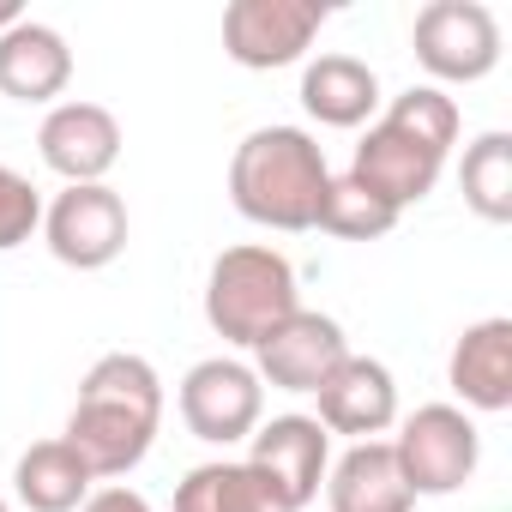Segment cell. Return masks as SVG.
Segmentation results:
<instances>
[{
    "mask_svg": "<svg viewBox=\"0 0 512 512\" xmlns=\"http://www.w3.org/2000/svg\"><path fill=\"white\" fill-rule=\"evenodd\" d=\"M157 428H163V380H157V368L145 356L109 350L79 380V404H73L61 440L79 452V464L97 482H115V476L145 464Z\"/></svg>",
    "mask_w": 512,
    "mask_h": 512,
    "instance_id": "cell-1",
    "label": "cell"
},
{
    "mask_svg": "<svg viewBox=\"0 0 512 512\" xmlns=\"http://www.w3.org/2000/svg\"><path fill=\"white\" fill-rule=\"evenodd\" d=\"M332 169L308 127H253L229 157V199L260 229H314Z\"/></svg>",
    "mask_w": 512,
    "mask_h": 512,
    "instance_id": "cell-2",
    "label": "cell"
},
{
    "mask_svg": "<svg viewBox=\"0 0 512 512\" xmlns=\"http://www.w3.org/2000/svg\"><path fill=\"white\" fill-rule=\"evenodd\" d=\"M296 308H302L296 266L284 260L278 247L241 241V247H223L217 260H211V278H205V320H211V332H217L223 344L253 350L272 326H284Z\"/></svg>",
    "mask_w": 512,
    "mask_h": 512,
    "instance_id": "cell-3",
    "label": "cell"
},
{
    "mask_svg": "<svg viewBox=\"0 0 512 512\" xmlns=\"http://www.w3.org/2000/svg\"><path fill=\"white\" fill-rule=\"evenodd\" d=\"M392 458H398L410 494H458L476 476L482 434L458 404H422L392 434Z\"/></svg>",
    "mask_w": 512,
    "mask_h": 512,
    "instance_id": "cell-4",
    "label": "cell"
},
{
    "mask_svg": "<svg viewBox=\"0 0 512 512\" xmlns=\"http://www.w3.org/2000/svg\"><path fill=\"white\" fill-rule=\"evenodd\" d=\"M410 49L428 79L440 85H476L500 67V19L482 0H428L416 13Z\"/></svg>",
    "mask_w": 512,
    "mask_h": 512,
    "instance_id": "cell-5",
    "label": "cell"
},
{
    "mask_svg": "<svg viewBox=\"0 0 512 512\" xmlns=\"http://www.w3.org/2000/svg\"><path fill=\"white\" fill-rule=\"evenodd\" d=\"M175 404H181L187 434L205 440V446H235V440H247L253 428L266 422V386H260V374H253L247 362H235V356L193 362L187 380H181V392H175Z\"/></svg>",
    "mask_w": 512,
    "mask_h": 512,
    "instance_id": "cell-6",
    "label": "cell"
},
{
    "mask_svg": "<svg viewBox=\"0 0 512 512\" xmlns=\"http://www.w3.org/2000/svg\"><path fill=\"white\" fill-rule=\"evenodd\" d=\"M332 13L320 0H229L223 7V55L247 73H272V67H296L320 25Z\"/></svg>",
    "mask_w": 512,
    "mask_h": 512,
    "instance_id": "cell-7",
    "label": "cell"
},
{
    "mask_svg": "<svg viewBox=\"0 0 512 512\" xmlns=\"http://www.w3.org/2000/svg\"><path fill=\"white\" fill-rule=\"evenodd\" d=\"M43 235H49V253H55L61 266L103 272V266L121 260V247H127V199L109 181L61 187L43 205Z\"/></svg>",
    "mask_w": 512,
    "mask_h": 512,
    "instance_id": "cell-8",
    "label": "cell"
},
{
    "mask_svg": "<svg viewBox=\"0 0 512 512\" xmlns=\"http://www.w3.org/2000/svg\"><path fill=\"white\" fill-rule=\"evenodd\" d=\"M344 356H350L344 326L332 314L296 308L284 326H272L253 344V374H260V386H278V392H314Z\"/></svg>",
    "mask_w": 512,
    "mask_h": 512,
    "instance_id": "cell-9",
    "label": "cell"
},
{
    "mask_svg": "<svg viewBox=\"0 0 512 512\" xmlns=\"http://www.w3.org/2000/svg\"><path fill=\"white\" fill-rule=\"evenodd\" d=\"M440 169H446V157L428 151L422 139H410V133L392 127V121H374V127L362 133L356 157H350V181H356L362 193H374L380 205H392L398 217L434 193Z\"/></svg>",
    "mask_w": 512,
    "mask_h": 512,
    "instance_id": "cell-10",
    "label": "cell"
},
{
    "mask_svg": "<svg viewBox=\"0 0 512 512\" xmlns=\"http://www.w3.org/2000/svg\"><path fill=\"white\" fill-rule=\"evenodd\" d=\"M314 422L326 428V434H350V446L356 440H380L392 422H398V380H392V368L386 362H374V356H344L320 386H314Z\"/></svg>",
    "mask_w": 512,
    "mask_h": 512,
    "instance_id": "cell-11",
    "label": "cell"
},
{
    "mask_svg": "<svg viewBox=\"0 0 512 512\" xmlns=\"http://www.w3.org/2000/svg\"><path fill=\"white\" fill-rule=\"evenodd\" d=\"M37 151L67 187H91L121 163V121L103 103H85V97L55 103L37 127Z\"/></svg>",
    "mask_w": 512,
    "mask_h": 512,
    "instance_id": "cell-12",
    "label": "cell"
},
{
    "mask_svg": "<svg viewBox=\"0 0 512 512\" xmlns=\"http://www.w3.org/2000/svg\"><path fill=\"white\" fill-rule=\"evenodd\" d=\"M247 464L266 470L284 488V500L302 512L320 494L326 470H332V434L314 416H296V410L290 416H272V422H260V428L247 434Z\"/></svg>",
    "mask_w": 512,
    "mask_h": 512,
    "instance_id": "cell-13",
    "label": "cell"
},
{
    "mask_svg": "<svg viewBox=\"0 0 512 512\" xmlns=\"http://www.w3.org/2000/svg\"><path fill=\"white\" fill-rule=\"evenodd\" d=\"M446 386L464 398V410H482V416L512 410V320L494 314L464 326L446 362Z\"/></svg>",
    "mask_w": 512,
    "mask_h": 512,
    "instance_id": "cell-14",
    "label": "cell"
},
{
    "mask_svg": "<svg viewBox=\"0 0 512 512\" xmlns=\"http://www.w3.org/2000/svg\"><path fill=\"white\" fill-rule=\"evenodd\" d=\"M67 85H73V49L55 25L19 19L13 31H0V97L55 103Z\"/></svg>",
    "mask_w": 512,
    "mask_h": 512,
    "instance_id": "cell-15",
    "label": "cell"
},
{
    "mask_svg": "<svg viewBox=\"0 0 512 512\" xmlns=\"http://www.w3.org/2000/svg\"><path fill=\"white\" fill-rule=\"evenodd\" d=\"M326 500H332V512H410L416 506V494L392 458V440H356L326 470Z\"/></svg>",
    "mask_w": 512,
    "mask_h": 512,
    "instance_id": "cell-16",
    "label": "cell"
},
{
    "mask_svg": "<svg viewBox=\"0 0 512 512\" xmlns=\"http://www.w3.org/2000/svg\"><path fill=\"white\" fill-rule=\"evenodd\" d=\"M175 512H296V506L247 458H217V464H199V470L181 476Z\"/></svg>",
    "mask_w": 512,
    "mask_h": 512,
    "instance_id": "cell-17",
    "label": "cell"
},
{
    "mask_svg": "<svg viewBox=\"0 0 512 512\" xmlns=\"http://www.w3.org/2000/svg\"><path fill=\"white\" fill-rule=\"evenodd\" d=\"M302 109L320 127H362L380 109V79L356 55H320L302 73Z\"/></svg>",
    "mask_w": 512,
    "mask_h": 512,
    "instance_id": "cell-18",
    "label": "cell"
},
{
    "mask_svg": "<svg viewBox=\"0 0 512 512\" xmlns=\"http://www.w3.org/2000/svg\"><path fill=\"white\" fill-rule=\"evenodd\" d=\"M97 476L79 464V452L67 440H37L19 464H13V494L31 512H79L91 500Z\"/></svg>",
    "mask_w": 512,
    "mask_h": 512,
    "instance_id": "cell-19",
    "label": "cell"
},
{
    "mask_svg": "<svg viewBox=\"0 0 512 512\" xmlns=\"http://www.w3.org/2000/svg\"><path fill=\"white\" fill-rule=\"evenodd\" d=\"M458 187H464V205L482 223H512V133L494 127L476 145H464Z\"/></svg>",
    "mask_w": 512,
    "mask_h": 512,
    "instance_id": "cell-20",
    "label": "cell"
},
{
    "mask_svg": "<svg viewBox=\"0 0 512 512\" xmlns=\"http://www.w3.org/2000/svg\"><path fill=\"white\" fill-rule=\"evenodd\" d=\"M314 229H326V235H338V241H380V235H392L398 229V211L392 205H380L374 193H362L350 175H332V187H326V205H320V223Z\"/></svg>",
    "mask_w": 512,
    "mask_h": 512,
    "instance_id": "cell-21",
    "label": "cell"
},
{
    "mask_svg": "<svg viewBox=\"0 0 512 512\" xmlns=\"http://www.w3.org/2000/svg\"><path fill=\"white\" fill-rule=\"evenodd\" d=\"M380 121L404 127L410 139H422V145L440 151V157L458 145V127H464V121H458V103H452L440 85H410L404 97H392V109H386Z\"/></svg>",
    "mask_w": 512,
    "mask_h": 512,
    "instance_id": "cell-22",
    "label": "cell"
},
{
    "mask_svg": "<svg viewBox=\"0 0 512 512\" xmlns=\"http://www.w3.org/2000/svg\"><path fill=\"white\" fill-rule=\"evenodd\" d=\"M37 229H43V193L31 187V175L0 163V253L25 247Z\"/></svg>",
    "mask_w": 512,
    "mask_h": 512,
    "instance_id": "cell-23",
    "label": "cell"
},
{
    "mask_svg": "<svg viewBox=\"0 0 512 512\" xmlns=\"http://www.w3.org/2000/svg\"><path fill=\"white\" fill-rule=\"evenodd\" d=\"M79 512H157L139 488H127V482H109V488H91V500L79 506Z\"/></svg>",
    "mask_w": 512,
    "mask_h": 512,
    "instance_id": "cell-24",
    "label": "cell"
},
{
    "mask_svg": "<svg viewBox=\"0 0 512 512\" xmlns=\"http://www.w3.org/2000/svg\"><path fill=\"white\" fill-rule=\"evenodd\" d=\"M25 19V7H19V0H0V31H13Z\"/></svg>",
    "mask_w": 512,
    "mask_h": 512,
    "instance_id": "cell-25",
    "label": "cell"
},
{
    "mask_svg": "<svg viewBox=\"0 0 512 512\" xmlns=\"http://www.w3.org/2000/svg\"><path fill=\"white\" fill-rule=\"evenodd\" d=\"M0 512H13V506H7V500H0Z\"/></svg>",
    "mask_w": 512,
    "mask_h": 512,
    "instance_id": "cell-26",
    "label": "cell"
}]
</instances>
